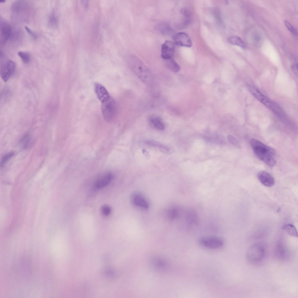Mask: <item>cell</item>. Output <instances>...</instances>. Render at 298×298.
I'll return each mask as SVG.
<instances>
[{"mask_svg":"<svg viewBox=\"0 0 298 298\" xmlns=\"http://www.w3.org/2000/svg\"><path fill=\"white\" fill-rule=\"evenodd\" d=\"M0 1L1 3H2V2L3 3V2H5V0H0Z\"/></svg>","mask_w":298,"mask_h":298,"instance_id":"obj_33","label":"cell"},{"mask_svg":"<svg viewBox=\"0 0 298 298\" xmlns=\"http://www.w3.org/2000/svg\"><path fill=\"white\" fill-rule=\"evenodd\" d=\"M175 51L174 43L171 41L166 40L162 46L161 57L166 60L172 58Z\"/></svg>","mask_w":298,"mask_h":298,"instance_id":"obj_11","label":"cell"},{"mask_svg":"<svg viewBox=\"0 0 298 298\" xmlns=\"http://www.w3.org/2000/svg\"><path fill=\"white\" fill-rule=\"evenodd\" d=\"M167 26L168 25L166 24H162L161 25H160L159 29H161L160 31H162V33H168L169 30Z\"/></svg>","mask_w":298,"mask_h":298,"instance_id":"obj_31","label":"cell"},{"mask_svg":"<svg viewBox=\"0 0 298 298\" xmlns=\"http://www.w3.org/2000/svg\"><path fill=\"white\" fill-rule=\"evenodd\" d=\"M102 214L104 216H108L110 214L111 208L110 206L107 205H104L102 206L100 208Z\"/></svg>","mask_w":298,"mask_h":298,"instance_id":"obj_27","label":"cell"},{"mask_svg":"<svg viewBox=\"0 0 298 298\" xmlns=\"http://www.w3.org/2000/svg\"><path fill=\"white\" fill-rule=\"evenodd\" d=\"M28 7L25 2L22 1H18L12 5L11 10L12 13L15 16L21 17L27 14L28 12Z\"/></svg>","mask_w":298,"mask_h":298,"instance_id":"obj_10","label":"cell"},{"mask_svg":"<svg viewBox=\"0 0 298 298\" xmlns=\"http://www.w3.org/2000/svg\"><path fill=\"white\" fill-rule=\"evenodd\" d=\"M95 89L99 99L102 103L107 101L109 98L108 92L101 84L96 83L95 85Z\"/></svg>","mask_w":298,"mask_h":298,"instance_id":"obj_16","label":"cell"},{"mask_svg":"<svg viewBox=\"0 0 298 298\" xmlns=\"http://www.w3.org/2000/svg\"><path fill=\"white\" fill-rule=\"evenodd\" d=\"M206 140L217 144H223L225 143L226 139L224 136L220 135H217L213 137L205 136Z\"/></svg>","mask_w":298,"mask_h":298,"instance_id":"obj_21","label":"cell"},{"mask_svg":"<svg viewBox=\"0 0 298 298\" xmlns=\"http://www.w3.org/2000/svg\"><path fill=\"white\" fill-rule=\"evenodd\" d=\"M180 212L181 210L179 207L175 206L171 207L166 211L165 216L168 220L173 221L179 217Z\"/></svg>","mask_w":298,"mask_h":298,"instance_id":"obj_17","label":"cell"},{"mask_svg":"<svg viewBox=\"0 0 298 298\" xmlns=\"http://www.w3.org/2000/svg\"><path fill=\"white\" fill-rule=\"evenodd\" d=\"M150 123L156 129L163 130L165 128L164 125L161 118L156 115H151L149 118Z\"/></svg>","mask_w":298,"mask_h":298,"instance_id":"obj_18","label":"cell"},{"mask_svg":"<svg viewBox=\"0 0 298 298\" xmlns=\"http://www.w3.org/2000/svg\"><path fill=\"white\" fill-rule=\"evenodd\" d=\"M14 154L13 152H8L3 156L1 159V166L3 167L7 162Z\"/></svg>","mask_w":298,"mask_h":298,"instance_id":"obj_26","label":"cell"},{"mask_svg":"<svg viewBox=\"0 0 298 298\" xmlns=\"http://www.w3.org/2000/svg\"><path fill=\"white\" fill-rule=\"evenodd\" d=\"M17 54L23 62L27 64L30 62V55L27 52L20 51L18 52Z\"/></svg>","mask_w":298,"mask_h":298,"instance_id":"obj_25","label":"cell"},{"mask_svg":"<svg viewBox=\"0 0 298 298\" xmlns=\"http://www.w3.org/2000/svg\"><path fill=\"white\" fill-rule=\"evenodd\" d=\"M249 89L253 95L268 109L279 116L283 114V111L279 107L262 94L256 88L251 87H250Z\"/></svg>","mask_w":298,"mask_h":298,"instance_id":"obj_4","label":"cell"},{"mask_svg":"<svg viewBox=\"0 0 298 298\" xmlns=\"http://www.w3.org/2000/svg\"><path fill=\"white\" fill-rule=\"evenodd\" d=\"M250 144L258 158L269 166L273 167L276 165V161L274 158L275 153L273 148L255 138L251 140Z\"/></svg>","mask_w":298,"mask_h":298,"instance_id":"obj_1","label":"cell"},{"mask_svg":"<svg viewBox=\"0 0 298 298\" xmlns=\"http://www.w3.org/2000/svg\"><path fill=\"white\" fill-rule=\"evenodd\" d=\"M113 178V175L110 172L106 171L100 174L97 178L94 184L95 188H102L108 185Z\"/></svg>","mask_w":298,"mask_h":298,"instance_id":"obj_9","label":"cell"},{"mask_svg":"<svg viewBox=\"0 0 298 298\" xmlns=\"http://www.w3.org/2000/svg\"><path fill=\"white\" fill-rule=\"evenodd\" d=\"M174 40L175 44L178 46L190 47L192 45L190 38L185 33L179 32L176 34Z\"/></svg>","mask_w":298,"mask_h":298,"instance_id":"obj_14","label":"cell"},{"mask_svg":"<svg viewBox=\"0 0 298 298\" xmlns=\"http://www.w3.org/2000/svg\"><path fill=\"white\" fill-rule=\"evenodd\" d=\"M227 138L229 141L233 145L237 147H240L239 142L234 137L230 135L228 136Z\"/></svg>","mask_w":298,"mask_h":298,"instance_id":"obj_29","label":"cell"},{"mask_svg":"<svg viewBox=\"0 0 298 298\" xmlns=\"http://www.w3.org/2000/svg\"><path fill=\"white\" fill-rule=\"evenodd\" d=\"M228 42L231 44L237 46L243 49H245L246 45L243 40L239 37L236 36H231L228 39Z\"/></svg>","mask_w":298,"mask_h":298,"instance_id":"obj_20","label":"cell"},{"mask_svg":"<svg viewBox=\"0 0 298 298\" xmlns=\"http://www.w3.org/2000/svg\"><path fill=\"white\" fill-rule=\"evenodd\" d=\"M130 201L133 205L141 210H146L150 206V203L142 193L135 192L131 196Z\"/></svg>","mask_w":298,"mask_h":298,"instance_id":"obj_7","label":"cell"},{"mask_svg":"<svg viewBox=\"0 0 298 298\" xmlns=\"http://www.w3.org/2000/svg\"><path fill=\"white\" fill-rule=\"evenodd\" d=\"M274 254L276 257L281 260H284L288 256V249L284 244L281 242L276 243L274 249Z\"/></svg>","mask_w":298,"mask_h":298,"instance_id":"obj_15","label":"cell"},{"mask_svg":"<svg viewBox=\"0 0 298 298\" xmlns=\"http://www.w3.org/2000/svg\"><path fill=\"white\" fill-rule=\"evenodd\" d=\"M144 142L147 145L157 148L163 152H167L169 151V148L167 146L156 141L147 140L145 141Z\"/></svg>","mask_w":298,"mask_h":298,"instance_id":"obj_19","label":"cell"},{"mask_svg":"<svg viewBox=\"0 0 298 298\" xmlns=\"http://www.w3.org/2000/svg\"><path fill=\"white\" fill-rule=\"evenodd\" d=\"M282 229L285 230L290 235L297 237V231L295 227L291 224H287L284 226Z\"/></svg>","mask_w":298,"mask_h":298,"instance_id":"obj_23","label":"cell"},{"mask_svg":"<svg viewBox=\"0 0 298 298\" xmlns=\"http://www.w3.org/2000/svg\"><path fill=\"white\" fill-rule=\"evenodd\" d=\"M292 69L293 72L296 75H297L298 71H297V64L295 63L292 66Z\"/></svg>","mask_w":298,"mask_h":298,"instance_id":"obj_32","label":"cell"},{"mask_svg":"<svg viewBox=\"0 0 298 298\" xmlns=\"http://www.w3.org/2000/svg\"><path fill=\"white\" fill-rule=\"evenodd\" d=\"M24 28L27 32L33 39L35 40L37 36L36 34L29 27L25 26Z\"/></svg>","mask_w":298,"mask_h":298,"instance_id":"obj_30","label":"cell"},{"mask_svg":"<svg viewBox=\"0 0 298 298\" xmlns=\"http://www.w3.org/2000/svg\"><path fill=\"white\" fill-rule=\"evenodd\" d=\"M198 242L202 247L210 249H216L222 247L224 244L223 239L216 236H205L199 239Z\"/></svg>","mask_w":298,"mask_h":298,"instance_id":"obj_5","label":"cell"},{"mask_svg":"<svg viewBox=\"0 0 298 298\" xmlns=\"http://www.w3.org/2000/svg\"><path fill=\"white\" fill-rule=\"evenodd\" d=\"M267 244L262 242L253 244L247 249L246 253L247 260L252 264H261L265 260L267 255Z\"/></svg>","mask_w":298,"mask_h":298,"instance_id":"obj_2","label":"cell"},{"mask_svg":"<svg viewBox=\"0 0 298 298\" xmlns=\"http://www.w3.org/2000/svg\"><path fill=\"white\" fill-rule=\"evenodd\" d=\"M166 60L167 66L172 71L174 72H177L180 70V66L173 58Z\"/></svg>","mask_w":298,"mask_h":298,"instance_id":"obj_22","label":"cell"},{"mask_svg":"<svg viewBox=\"0 0 298 298\" xmlns=\"http://www.w3.org/2000/svg\"><path fill=\"white\" fill-rule=\"evenodd\" d=\"M132 71L143 82L148 83L151 78V74L149 70L139 59L132 58L130 62Z\"/></svg>","mask_w":298,"mask_h":298,"instance_id":"obj_3","label":"cell"},{"mask_svg":"<svg viewBox=\"0 0 298 298\" xmlns=\"http://www.w3.org/2000/svg\"><path fill=\"white\" fill-rule=\"evenodd\" d=\"M101 110L104 119L108 122L112 121L116 111V103L112 97H110L107 101L102 103Z\"/></svg>","mask_w":298,"mask_h":298,"instance_id":"obj_6","label":"cell"},{"mask_svg":"<svg viewBox=\"0 0 298 298\" xmlns=\"http://www.w3.org/2000/svg\"><path fill=\"white\" fill-rule=\"evenodd\" d=\"M12 31L10 24L4 19L0 21V42L2 44L6 43L9 38Z\"/></svg>","mask_w":298,"mask_h":298,"instance_id":"obj_12","label":"cell"},{"mask_svg":"<svg viewBox=\"0 0 298 298\" xmlns=\"http://www.w3.org/2000/svg\"><path fill=\"white\" fill-rule=\"evenodd\" d=\"M16 69L15 63L11 60H8L1 64L0 75L4 82L7 81L14 73Z\"/></svg>","mask_w":298,"mask_h":298,"instance_id":"obj_8","label":"cell"},{"mask_svg":"<svg viewBox=\"0 0 298 298\" xmlns=\"http://www.w3.org/2000/svg\"><path fill=\"white\" fill-rule=\"evenodd\" d=\"M257 177L260 182L266 187H272L275 183V180L273 176L266 171H259L257 174Z\"/></svg>","mask_w":298,"mask_h":298,"instance_id":"obj_13","label":"cell"},{"mask_svg":"<svg viewBox=\"0 0 298 298\" xmlns=\"http://www.w3.org/2000/svg\"><path fill=\"white\" fill-rule=\"evenodd\" d=\"M58 23V18L54 11L49 15L48 19V24L52 27H54Z\"/></svg>","mask_w":298,"mask_h":298,"instance_id":"obj_24","label":"cell"},{"mask_svg":"<svg viewBox=\"0 0 298 298\" xmlns=\"http://www.w3.org/2000/svg\"><path fill=\"white\" fill-rule=\"evenodd\" d=\"M285 24L288 29L292 32L293 34L296 35L297 34V32L295 29L290 24L287 20H286L284 22Z\"/></svg>","mask_w":298,"mask_h":298,"instance_id":"obj_28","label":"cell"}]
</instances>
